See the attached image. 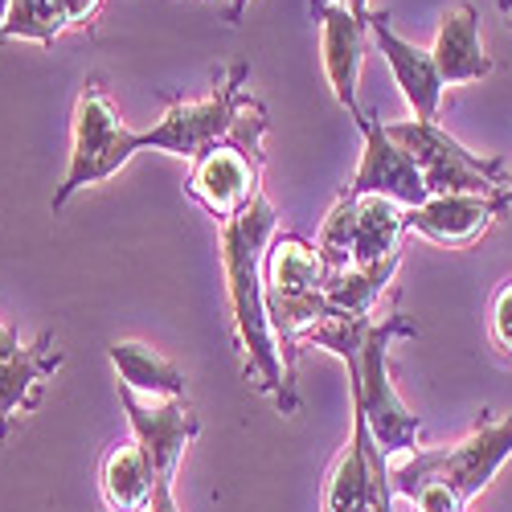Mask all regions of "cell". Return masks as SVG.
Returning <instances> with one entry per match:
<instances>
[{
	"label": "cell",
	"instance_id": "9",
	"mask_svg": "<svg viewBox=\"0 0 512 512\" xmlns=\"http://www.w3.org/2000/svg\"><path fill=\"white\" fill-rule=\"evenodd\" d=\"M357 127L365 136V152H361L357 177L345 189V197H390L406 209H414V205H422L426 197H431L422 185V173L414 168V160L390 140L386 123L357 111Z\"/></svg>",
	"mask_w": 512,
	"mask_h": 512
},
{
	"label": "cell",
	"instance_id": "15",
	"mask_svg": "<svg viewBox=\"0 0 512 512\" xmlns=\"http://www.w3.org/2000/svg\"><path fill=\"white\" fill-rule=\"evenodd\" d=\"M107 357L115 365V377L140 398H185V369L168 361L160 349L140 345V340H115V345H107Z\"/></svg>",
	"mask_w": 512,
	"mask_h": 512
},
{
	"label": "cell",
	"instance_id": "8",
	"mask_svg": "<svg viewBox=\"0 0 512 512\" xmlns=\"http://www.w3.org/2000/svg\"><path fill=\"white\" fill-rule=\"evenodd\" d=\"M263 152H246L238 144H222L205 152L185 181L189 197L201 201L218 222L238 218L250 201L263 193Z\"/></svg>",
	"mask_w": 512,
	"mask_h": 512
},
{
	"label": "cell",
	"instance_id": "3",
	"mask_svg": "<svg viewBox=\"0 0 512 512\" xmlns=\"http://www.w3.org/2000/svg\"><path fill=\"white\" fill-rule=\"evenodd\" d=\"M398 336H414V324L402 312L377 316L365 332L361 357L349 361V394H353V410L365 414L373 443L394 455H414L422 451L418 435H422V418L398 398L394 381H390V345Z\"/></svg>",
	"mask_w": 512,
	"mask_h": 512
},
{
	"label": "cell",
	"instance_id": "4",
	"mask_svg": "<svg viewBox=\"0 0 512 512\" xmlns=\"http://www.w3.org/2000/svg\"><path fill=\"white\" fill-rule=\"evenodd\" d=\"M136 127H127L107 91L99 82H87V87L78 91V103H74V123H70V164H66V177L54 193V213L87 185H103L111 181L119 168L140 152L136 144Z\"/></svg>",
	"mask_w": 512,
	"mask_h": 512
},
{
	"label": "cell",
	"instance_id": "20",
	"mask_svg": "<svg viewBox=\"0 0 512 512\" xmlns=\"http://www.w3.org/2000/svg\"><path fill=\"white\" fill-rule=\"evenodd\" d=\"M398 263H381V267H349V271H332L324 275V300L332 308V316H349V320H365L373 316L377 300H381V291L390 287V279L398 275Z\"/></svg>",
	"mask_w": 512,
	"mask_h": 512
},
{
	"label": "cell",
	"instance_id": "21",
	"mask_svg": "<svg viewBox=\"0 0 512 512\" xmlns=\"http://www.w3.org/2000/svg\"><path fill=\"white\" fill-rule=\"evenodd\" d=\"M70 29L66 0H13V9L0 25V41H37V46H54Z\"/></svg>",
	"mask_w": 512,
	"mask_h": 512
},
{
	"label": "cell",
	"instance_id": "22",
	"mask_svg": "<svg viewBox=\"0 0 512 512\" xmlns=\"http://www.w3.org/2000/svg\"><path fill=\"white\" fill-rule=\"evenodd\" d=\"M353 238H357V197H345L328 209V218L320 226V238H316V250L324 259V271H349L353 267Z\"/></svg>",
	"mask_w": 512,
	"mask_h": 512
},
{
	"label": "cell",
	"instance_id": "12",
	"mask_svg": "<svg viewBox=\"0 0 512 512\" xmlns=\"http://www.w3.org/2000/svg\"><path fill=\"white\" fill-rule=\"evenodd\" d=\"M369 37L377 41V50L381 58H386L394 82H398V91L402 99L410 103L414 119H439V107H443V78H439V66L431 58V50H418L414 41L398 37L390 17L386 13H373L369 9Z\"/></svg>",
	"mask_w": 512,
	"mask_h": 512
},
{
	"label": "cell",
	"instance_id": "10",
	"mask_svg": "<svg viewBox=\"0 0 512 512\" xmlns=\"http://www.w3.org/2000/svg\"><path fill=\"white\" fill-rule=\"evenodd\" d=\"M324 78L340 107L357 115V82L369 54V17H357L345 0H316Z\"/></svg>",
	"mask_w": 512,
	"mask_h": 512
},
{
	"label": "cell",
	"instance_id": "28",
	"mask_svg": "<svg viewBox=\"0 0 512 512\" xmlns=\"http://www.w3.org/2000/svg\"><path fill=\"white\" fill-rule=\"evenodd\" d=\"M345 5H349L357 17H369V0H345Z\"/></svg>",
	"mask_w": 512,
	"mask_h": 512
},
{
	"label": "cell",
	"instance_id": "30",
	"mask_svg": "<svg viewBox=\"0 0 512 512\" xmlns=\"http://www.w3.org/2000/svg\"><path fill=\"white\" fill-rule=\"evenodd\" d=\"M242 9H246V0H234V9H230V17L238 21V17H242Z\"/></svg>",
	"mask_w": 512,
	"mask_h": 512
},
{
	"label": "cell",
	"instance_id": "5",
	"mask_svg": "<svg viewBox=\"0 0 512 512\" xmlns=\"http://www.w3.org/2000/svg\"><path fill=\"white\" fill-rule=\"evenodd\" d=\"M246 66H230V74L213 87L205 99L173 103L148 132L136 136L140 152H164V156H181V160H201L205 152L222 148L234 140V127L246 103Z\"/></svg>",
	"mask_w": 512,
	"mask_h": 512
},
{
	"label": "cell",
	"instance_id": "2",
	"mask_svg": "<svg viewBox=\"0 0 512 512\" xmlns=\"http://www.w3.org/2000/svg\"><path fill=\"white\" fill-rule=\"evenodd\" d=\"M508 459H512V414L504 418L488 414L476 422V431L467 439L451 447L414 451L406 463H398L390 472V484H394V496H406V500H414V492L422 488H443L467 508L496 480V472Z\"/></svg>",
	"mask_w": 512,
	"mask_h": 512
},
{
	"label": "cell",
	"instance_id": "6",
	"mask_svg": "<svg viewBox=\"0 0 512 512\" xmlns=\"http://www.w3.org/2000/svg\"><path fill=\"white\" fill-rule=\"evenodd\" d=\"M386 132L414 160L431 197H439V193H496L508 177L504 160L467 152L435 119H398V123H386Z\"/></svg>",
	"mask_w": 512,
	"mask_h": 512
},
{
	"label": "cell",
	"instance_id": "13",
	"mask_svg": "<svg viewBox=\"0 0 512 512\" xmlns=\"http://www.w3.org/2000/svg\"><path fill=\"white\" fill-rule=\"evenodd\" d=\"M58 365H62V349H58L54 332H46L37 345H21L17 353L0 357V443H5L9 422L17 414L37 410L41 386H46V377Z\"/></svg>",
	"mask_w": 512,
	"mask_h": 512
},
{
	"label": "cell",
	"instance_id": "23",
	"mask_svg": "<svg viewBox=\"0 0 512 512\" xmlns=\"http://www.w3.org/2000/svg\"><path fill=\"white\" fill-rule=\"evenodd\" d=\"M492 340L504 357H512V279L500 283L496 300H492Z\"/></svg>",
	"mask_w": 512,
	"mask_h": 512
},
{
	"label": "cell",
	"instance_id": "29",
	"mask_svg": "<svg viewBox=\"0 0 512 512\" xmlns=\"http://www.w3.org/2000/svg\"><path fill=\"white\" fill-rule=\"evenodd\" d=\"M9 9H13V0H0V25H5V17H9Z\"/></svg>",
	"mask_w": 512,
	"mask_h": 512
},
{
	"label": "cell",
	"instance_id": "7",
	"mask_svg": "<svg viewBox=\"0 0 512 512\" xmlns=\"http://www.w3.org/2000/svg\"><path fill=\"white\" fill-rule=\"evenodd\" d=\"M119 402L127 410L132 439L144 447L156 484H177V467L185 459V447L201 435V422L189 410L185 398H140L119 381Z\"/></svg>",
	"mask_w": 512,
	"mask_h": 512
},
{
	"label": "cell",
	"instance_id": "26",
	"mask_svg": "<svg viewBox=\"0 0 512 512\" xmlns=\"http://www.w3.org/2000/svg\"><path fill=\"white\" fill-rule=\"evenodd\" d=\"M21 349V332L13 324H0V357H9Z\"/></svg>",
	"mask_w": 512,
	"mask_h": 512
},
{
	"label": "cell",
	"instance_id": "11",
	"mask_svg": "<svg viewBox=\"0 0 512 512\" xmlns=\"http://www.w3.org/2000/svg\"><path fill=\"white\" fill-rule=\"evenodd\" d=\"M504 213L496 193H439L406 209V234H422L439 246H472Z\"/></svg>",
	"mask_w": 512,
	"mask_h": 512
},
{
	"label": "cell",
	"instance_id": "17",
	"mask_svg": "<svg viewBox=\"0 0 512 512\" xmlns=\"http://www.w3.org/2000/svg\"><path fill=\"white\" fill-rule=\"evenodd\" d=\"M402 234H406V205L390 197H357L353 267L369 271V267L402 259Z\"/></svg>",
	"mask_w": 512,
	"mask_h": 512
},
{
	"label": "cell",
	"instance_id": "18",
	"mask_svg": "<svg viewBox=\"0 0 512 512\" xmlns=\"http://www.w3.org/2000/svg\"><path fill=\"white\" fill-rule=\"evenodd\" d=\"M369 422L361 410H353V439L345 455L336 459L332 476L324 484V512H365L369 504Z\"/></svg>",
	"mask_w": 512,
	"mask_h": 512
},
{
	"label": "cell",
	"instance_id": "14",
	"mask_svg": "<svg viewBox=\"0 0 512 512\" xmlns=\"http://www.w3.org/2000/svg\"><path fill=\"white\" fill-rule=\"evenodd\" d=\"M443 87H463V82H480L492 74V58L480 37V13L472 5H455L439 21V37L431 50Z\"/></svg>",
	"mask_w": 512,
	"mask_h": 512
},
{
	"label": "cell",
	"instance_id": "1",
	"mask_svg": "<svg viewBox=\"0 0 512 512\" xmlns=\"http://www.w3.org/2000/svg\"><path fill=\"white\" fill-rule=\"evenodd\" d=\"M279 234L275 205L267 193L250 201L238 218L222 222V271H226V291H230V316H234V336L246 357V373L259 381V390L275 398L283 414H295L300 398H295V377L283 361V349L275 340L271 316H267V246Z\"/></svg>",
	"mask_w": 512,
	"mask_h": 512
},
{
	"label": "cell",
	"instance_id": "25",
	"mask_svg": "<svg viewBox=\"0 0 512 512\" xmlns=\"http://www.w3.org/2000/svg\"><path fill=\"white\" fill-rule=\"evenodd\" d=\"M148 512H181V504L173 496V484H156V496H152V508Z\"/></svg>",
	"mask_w": 512,
	"mask_h": 512
},
{
	"label": "cell",
	"instance_id": "19",
	"mask_svg": "<svg viewBox=\"0 0 512 512\" xmlns=\"http://www.w3.org/2000/svg\"><path fill=\"white\" fill-rule=\"evenodd\" d=\"M267 291H320L324 287V259L300 234H275L267 246Z\"/></svg>",
	"mask_w": 512,
	"mask_h": 512
},
{
	"label": "cell",
	"instance_id": "16",
	"mask_svg": "<svg viewBox=\"0 0 512 512\" xmlns=\"http://www.w3.org/2000/svg\"><path fill=\"white\" fill-rule=\"evenodd\" d=\"M99 488L107 500V512H148L156 496V472L136 439L115 443L103 459Z\"/></svg>",
	"mask_w": 512,
	"mask_h": 512
},
{
	"label": "cell",
	"instance_id": "24",
	"mask_svg": "<svg viewBox=\"0 0 512 512\" xmlns=\"http://www.w3.org/2000/svg\"><path fill=\"white\" fill-rule=\"evenodd\" d=\"M103 0H66V13H70V25H91L95 13H99Z\"/></svg>",
	"mask_w": 512,
	"mask_h": 512
},
{
	"label": "cell",
	"instance_id": "27",
	"mask_svg": "<svg viewBox=\"0 0 512 512\" xmlns=\"http://www.w3.org/2000/svg\"><path fill=\"white\" fill-rule=\"evenodd\" d=\"M496 197H500V205H504V209L512 205V168H508V177H504V185L496 189Z\"/></svg>",
	"mask_w": 512,
	"mask_h": 512
},
{
	"label": "cell",
	"instance_id": "31",
	"mask_svg": "<svg viewBox=\"0 0 512 512\" xmlns=\"http://www.w3.org/2000/svg\"><path fill=\"white\" fill-rule=\"evenodd\" d=\"M500 13H504V17L512 21V0H500Z\"/></svg>",
	"mask_w": 512,
	"mask_h": 512
}]
</instances>
